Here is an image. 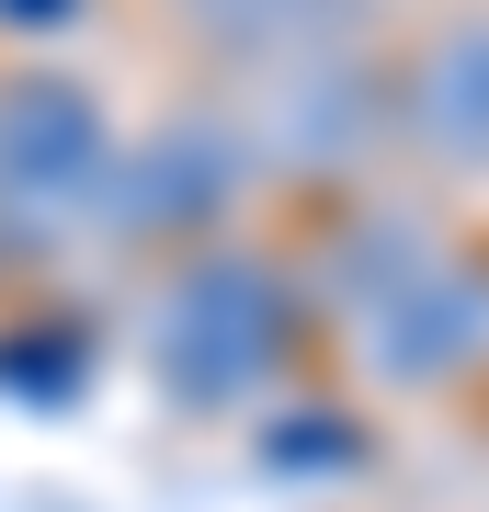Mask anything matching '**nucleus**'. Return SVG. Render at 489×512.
I'll list each match as a JSON object with an SVG mask.
<instances>
[{"label":"nucleus","instance_id":"obj_2","mask_svg":"<svg viewBox=\"0 0 489 512\" xmlns=\"http://www.w3.org/2000/svg\"><path fill=\"white\" fill-rule=\"evenodd\" d=\"M399 126L444 171H489V12H455L444 35H421L399 80Z\"/></svg>","mask_w":489,"mask_h":512},{"label":"nucleus","instance_id":"obj_5","mask_svg":"<svg viewBox=\"0 0 489 512\" xmlns=\"http://www.w3.org/2000/svg\"><path fill=\"white\" fill-rule=\"evenodd\" d=\"M91 160H103V126H91L80 92H12L0 103V183L12 194H80Z\"/></svg>","mask_w":489,"mask_h":512},{"label":"nucleus","instance_id":"obj_1","mask_svg":"<svg viewBox=\"0 0 489 512\" xmlns=\"http://www.w3.org/2000/svg\"><path fill=\"white\" fill-rule=\"evenodd\" d=\"M148 353H160L182 410H228L251 376H273L285 353V285L262 262H194V274L160 285V319H148Z\"/></svg>","mask_w":489,"mask_h":512},{"label":"nucleus","instance_id":"obj_6","mask_svg":"<svg viewBox=\"0 0 489 512\" xmlns=\"http://www.w3.org/2000/svg\"><path fill=\"white\" fill-rule=\"evenodd\" d=\"M171 12L228 57H308L342 23V0H171Z\"/></svg>","mask_w":489,"mask_h":512},{"label":"nucleus","instance_id":"obj_3","mask_svg":"<svg viewBox=\"0 0 489 512\" xmlns=\"http://www.w3.org/2000/svg\"><path fill=\"white\" fill-rule=\"evenodd\" d=\"M228 194H239V137L228 126H160L137 148V171H126L114 228H137V239H205L228 217Z\"/></svg>","mask_w":489,"mask_h":512},{"label":"nucleus","instance_id":"obj_4","mask_svg":"<svg viewBox=\"0 0 489 512\" xmlns=\"http://www.w3.org/2000/svg\"><path fill=\"white\" fill-rule=\"evenodd\" d=\"M467 353H489V285L478 274H399L376 296V365L399 387H444Z\"/></svg>","mask_w":489,"mask_h":512}]
</instances>
